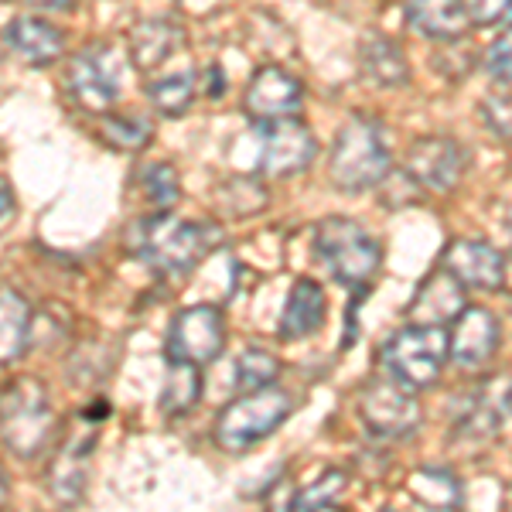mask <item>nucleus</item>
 <instances>
[{
    "instance_id": "393cba45",
    "label": "nucleus",
    "mask_w": 512,
    "mask_h": 512,
    "mask_svg": "<svg viewBox=\"0 0 512 512\" xmlns=\"http://www.w3.org/2000/svg\"><path fill=\"white\" fill-rule=\"evenodd\" d=\"M96 441V431L86 434V441H82V427L76 434H72V441L65 444L62 451V461L59 468H52V489L62 495V499H76V495L82 492V461H86L89 448H93Z\"/></svg>"
},
{
    "instance_id": "f03ea898",
    "label": "nucleus",
    "mask_w": 512,
    "mask_h": 512,
    "mask_svg": "<svg viewBox=\"0 0 512 512\" xmlns=\"http://www.w3.org/2000/svg\"><path fill=\"white\" fill-rule=\"evenodd\" d=\"M390 147H386L383 127L369 117H352L338 130L332 158H328V175L332 185L345 195H362L376 188L390 175Z\"/></svg>"
},
{
    "instance_id": "9b49d317",
    "label": "nucleus",
    "mask_w": 512,
    "mask_h": 512,
    "mask_svg": "<svg viewBox=\"0 0 512 512\" xmlns=\"http://www.w3.org/2000/svg\"><path fill=\"white\" fill-rule=\"evenodd\" d=\"M222 342H226L222 311L212 308V304H195V308L178 311L175 321H171L164 352H168V359L205 366V362L219 359Z\"/></svg>"
},
{
    "instance_id": "b1692460",
    "label": "nucleus",
    "mask_w": 512,
    "mask_h": 512,
    "mask_svg": "<svg viewBox=\"0 0 512 512\" xmlns=\"http://www.w3.org/2000/svg\"><path fill=\"white\" fill-rule=\"evenodd\" d=\"M407 489L414 492V499H420L431 509H454L461 502L458 478L451 472H444V468H420V472L410 475Z\"/></svg>"
},
{
    "instance_id": "f704fd0d",
    "label": "nucleus",
    "mask_w": 512,
    "mask_h": 512,
    "mask_svg": "<svg viewBox=\"0 0 512 512\" xmlns=\"http://www.w3.org/2000/svg\"><path fill=\"white\" fill-rule=\"evenodd\" d=\"M512 18V0H468V21L478 28H492Z\"/></svg>"
},
{
    "instance_id": "20e7f679",
    "label": "nucleus",
    "mask_w": 512,
    "mask_h": 512,
    "mask_svg": "<svg viewBox=\"0 0 512 512\" xmlns=\"http://www.w3.org/2000/svg\"><path fill=\"white\" fill-rule=\"evenodd\" d=\"M386 376L407 390H427L437 383L448 362V332L444 325H407L400 328L379 352Z\"/></svg>"
},
{
    "instance_id": "ddd939ff",
    "label": "nucleus",
    "mask_w": 512,
    "mask_h": 512,
    "mask_svg": "<svg viewBox=\"0 0 512 512\" xmlns=\"http://www.w3.org/2000/svg\"><path fill=\"white\" fill-rule=\"evenodd\" d=\"M502 328L499 318L489 308H478V304H465L458 315L451 318L448 332V359L458 369H482L485 362L499 352Z\"/></svg>"
},
{
    "instance_id": "bb28decb",
    "label": "nucleus",
    "mask_w": 512,
    "mask_h": 512,
    "mask_svg": "<svg viewBox=\"0 0 512 512\" xmlns=\"http://www.w3.org/2000/svg\"><path fill=\"white\" fill-rule=\"evenodd\" d=\"M345 489H349V475L338 472V468H328L318 482H311L308 489H301L291 499V509L301 512H315V509H335L342 502Z\"/></svg>"
},
{
    "instance_id": "1a4fd4ad",
    "label": "nucleus",
    "mask_w": 512,
    "mask_h": 512,
    "mask_svg": "<svg viewBox=\"0 0 512 512\" xmlns=\"http://www.w3.org/2000/svg\"><path fill=\"white\" fill-rule=\"evenodd\" d=\"M256 137H260L256 168L267 178H291L297 171L308 168L318 154L315 134L294 117L256 123Z\"/></svg>"
},
{
    "instance_id": "423d86ee",
    "label": "nucleus",
    "mask_w": 512,
    "mask_h": 512,
    "mask_svg": "<svg viewBox=\"0 0 512 512\" xmlns=\"http://www.w3.org/2000/svg\"><path fill=\"white\" fill-rule=\"evenodd\" d=\"M52 407L38 379H14L0 393V441L21 458H35L52 437Z\"/></svg>"
},
{
    "instance_id": "4be33fe9",
    "label": "nucleus",
    "mask_w": 512,
    "mask_h": 512,
    "mask_svg": "<svg viewBox=\"0 0 512 512\" xmlns=\"http://www.w3.org/2000/svg\"><path fill=\"white\" fill-rule=\"evenodd\" d=\"M362 72L376 82V86H403L410 79L407 55L393 45L390 38H369L362 45Z\"/></svg>"
},
{
    "instance_id": "ea45409f",
    "label": "nucleus",
    "mask_w": 512,
    "mask_h": 512,
    "mask_svg": "<svg viewBox=\"0 0 512 512\" xmlns=\"http://www.w3.org/2000/svg\"><path fill=\"white\" fill-rule=\"evenodd\" d=\"M7 499V475H4V468H0V502Z\"/></svg>"
},
{
    "instance_id": "4468645a",
    "label": "nucleus",
    "mask_w": 512,
    "mask_h": 512,
    "mask_svg": "<svg viewBox=\"0 0 512 512\" xmlns=\"http://www.w3.org/2000/svg\"><path fill=\"white\" fill-rule=\"evenodd\" d=\"M441 267L472 291H502L506 287V256L485 239H451L441 256Z\"/></svg>"
},
{
    "instance_id": "39448f33",
    "label": "nucleus",
    "mask_w": 512,
    "mask_h": 512,
    "mask_svg": "<svg viewBox=\"0 0 512 512\" xmlns=\"http://www.w3.org/2000/svg\"><path fill=\"white\" fill-rule=\"evenodd\" d=\"M294 414L291 393L274 390V386H263V390H250L239 400L229 403L216 420V441L222 451L239 454L253 444H260L263 437H270Z\"/></svg>"
},
{
    "instance_id": "72a5a7b5",
    "label": "nucleus",
    "mask_w": 512,
    "mask_h": 512,
    "mask_svg": "<svg viewBox=\"0 0 512 512\" xmlns=\"http://www.w3.org/2000/svg\"><path fill=\"white\" fill-rule=\"evenodd\" d=\"M485 72L499 86H512V28L495 38L492 48L485 52Z\"/></svg>"
},
{
    "instance_id": "0eeeda50",
    "label": "nucleus",
    "mask_w": 512,
    "mask_h": 512,
    "mask_svg": "<svg viewBox=\"0 0 512 512\" xmlns=\"http://www.w3.org/2000/svg\"><path fill=\"white\" fill-rule=\"evenodd\" d=\"M359 420L379 441H403L420 427L424 410L414 390H407L396 379H369L359 390Z\"/></svg>"
},
{
    "instance_id": "2eb2a0df",
    "label": "nucleus",
    "mask_w": 512,
    "mask_h": 512,
    "mask_svg": "<svg viewBox=\"0 0 512 512\" xmlns=\"http://www.w3.org/2000/svg\"><path fill=\"white\" fill-rule=\"evenodd\" d=\"M304 99V86L297 82L291 72L277 69V65H267L250 79L243 96V113L253 123L263 120H280V117H294L301 110Z\"/></svg>"
},
{
    "instance_id": "4c0bfd02",
    "label": "nucleus",
    "mask_w": 512,
    "mask_h": 512,
    "mask_svg": "<svg viewBox=\"0 0 512 512\" xmlns=\"http://www.w3.org/2000/svg\"><path fill=\"white\" fill-rule=\"evenodd\" d=\"M11 216H14V195H11V188H7V181H0V226Z\"/></svg>"
},
{
    "instance_id": "e433bc0d",
    "label": "nucleus",
    "mask_w": 512,
    "mask_h": 512,
    "mask_svg": "<svg viewBox=\"0 0 512 512\" xmlns=\"http://www.w3.org/2000/svg\"><path fill=\"white\" fill-rule=\"evenodd\" d=\"M205 79H209V86H205V96H209V99H219V96H222V89H226V79H222V69H219V65H209V69H205Z\"/></svg>"
},
{
    "instance_id": "cd10ccee",
    "label": "nucleus",
    "mask_w": 512,
    "mask_h": 512,
    "mask_svg": "<svg viewBox=\"0 0 512 512\" xmlns=\"http://www.w3.org/2000/svg\"><path fill=\"white\" fill-rule=\"evenodd\" d=\"M280 362L270 352L263 349H246L236 362V390L250 393V390H263L277 379Z\"/></svg>"
},
{
    "instance_id": "58836bf2",
    "label": "nucleus",
    "mask_w": 512,
    "mask_h": 512,
    "mask_svg": "<svg viewBox=\"0 0 512 512\" xmlns=\"http://www.w3.org/2000/svg\"><path fill=\"white\" fill-rule=\"evenodd\" d=\"M28 4H35V7H48V11H62V7H69L72 0H28Z\"/></svg>"
},
{
    "instance_id": "f3484780",
    "label": "nucleus",
    "mask_w": 512,
    "mask_h": 512,
    "mask_svg": "<svg viewBox=\"0 0 512 512\" xmlns=\"http://www.w3.org/2000/svg\"><path fill=\"white\" fill-rule=\"evenodd\" d=\"M4 45L28 65H52L65 52V35L41 18H14L4 28Z\"/></svg>"
},
{
    "instance_id": "c756f323",
    "label": "nucleus",
    "mask_w": 512,
    "mask_h": 512,
    "mask_svg": "<svg viewBox=\"0 0 512 512\" xmlns=\"http://www.w3.org/2000/svg\"><path fill=\"white\" fill-rule=\"evenodd\" d=\"M144 195L158 212H171V205H175L181 195L178 171L171 168V164H151V168L144 171Z\"/></svg>"
},
{
    "instance_id": "c85d7f7f",
    "label": "nucleus",
    "mask_w": 512,
    "mask_h": 512,
    "mask_svg": "<svg viewBox=\"0 0 512 512\" xmlns=\"http://www.w3.org/2000/svg\"><path fill=\"white\" fill-rule=\"evenodd\" d=\"M219 202L226 205L233 216H253L267 205V188L253 178H233L226 188L219 192Z\"/></svg>"
},
{
    "instance_id": "c9c22d12",
    "label": "nucleus",
    "mask_w": 512,
    "mask_h": 512,
    "mask_svg": "<svg viewBox=\"0 0 512 512\" xmlns=\"http://www.w3.org/2000/svg\"><path fill=\"white\" fill-rule=\"evenodd\" d=\"M229 4H236V0H178V7L188 18H209V14H216Z\"/></svg>"
},
{
    "instance_id": "a878e982",
    "label": "nucleus",
    "mask_w": 512,
    "mask_h": 512,
    "mask_svg": "<svg viewBox=\"0 0 512 512\" xmlns=\"http://www.w3.org/2000/svg\"><path fill=\"white\" fill-rule=\"evenodd\" d=\"M195 99V76L192 69H181L175 76H164L151 86V103L164 117H181Z\"/></svg>"
},
{
    "instance_id": "473e14b6",
    "label": "nucleus",
    "mask_w": 512,
    "mask_h": 512,
    "mask_svg": "<svg viewBox=\"0 0 512 512\" xmlns=\"http://www.w3.org/2000/svg\"><path fill=\"white\" fill-rule=\"evenodd\" d=\"M478 117H482L485 130H489L492 137L512 140V96L509 93L482 99V106H478Z\"/></svg>"
},
{
    "instance_id": "6e6552de",
    "label": "nucleus",
    "mask_w": 512,
    "mask_h": 512,
    "mask_svg": "<svg viewBox=\"0 0 512 512\" xmlns=\"http://www.w3.org/2000/svg\"><path fill=\"white\" fill-rule=\"evenodd\" d=\"M512 417V376H485L454 400L451 427L458 441H489Z\"/></svg>"
},
{
    "instance_id": "a19ab883",
    "label": "nucleus",
    "mask_w": 512,
    "mask_h": 512,
    "mask_svg": "<svg viewBox=\"0 0 512 512\" xmlns=\"http://www.w3.org/2000/svg\"><path fill=\"white\" fill-rule=\"evenodd\" d=\"M506 229H509V239H512V212H509V219H506Z\"/></svg>"
},
{
    "instance_id": "f257e3e1",
    "label": "nucleus",
    "mask_w": 512,
    "mask_h": 512,
    "mask_svg": "<svg viewBox=\"0 0 512 512\" xmlns=\"http://www.w3.org/2000/svg\"><path fill=\"white\" fill-rule=\"evenodd\" d=\"M222 229L216 222H185L171 212H158L151 219H140L130 229V250L140 260L151 263L158 274H188L219 246Z\"/></svg>"
},
{
    "instance_id": "aec40b11",
    "label": "nucleus",
    "mask_w": 512,
    "mask_h": 512,
    "mask_svg": "<svg viewBox=\"0 0 512 512\" xmlns=\"http://www.w3.org/2000/svg\"><path fill=\"white\" fill-rule=\"evenodd\" d=\"M181 41H185V31H181L175 21H164V18L140 21L137 28L130 31V55H134L137 69L151 72L178 52Z\"/></svg>"
},
{
    "instance_id": "7c9ffc66",
    "label": "nucleus",
    "mask_w": 512,
    "mask_h": 512,
    "mask_svg": "<svg viewBox=\"0 0 512 512\" xmlns=\"http://www.w3.org/2000/svg\"><path fill=\"white\" fill-rule=\"evenodd\" d=\"M103 137L110 140V147L117 151H127L134 154L140 147L151 140V127L144 120H130V117H106L103 123Z\"/></svg>"
},
{
    "instance_id": "5701e85b",
    "label": "nucleus",
    "mask_w": 512,
    "mask_h": 512,
    "mask_svg": "<svg viewBox=\"0 0 512 512\" xmlns=\"http://www.w3.org/2000/svg\"><path fill=\"white\" fill-rule=\"evenodd\" d=\"M202 393V376H198L195 362H178L171 359L168 376H164V390H161V410L168 417H181L198 403Z\"/></svg>"
},
{
    "instance_id": "9d476101",
    "label": "nucleus",
    "mask_w": 512,
    "mask_h": 512,
    "mask_svg": "<svg viewBox=\"0 0 512 512\" xmlns=\"http://www.w3.org/2000/svg\"><path fill=\"white\" fill-rule=\"evenodd\" d=\"M403 171L424 188L427 195H448L461 185L468 171V151L454 137H417L407 147Z\"/></svg>"
},
{
    "instance_id": "dca6fc26",
    "label": "nucleus",
    "mask_w": 512,
    "mask_h": 512,
    "mask_svg": "<svg viewBox=\"0 0 512 512\" xmlns=\"http://www.w3.org/2000/svg\"><path fill=\"white\" fill-rule=\"evenodd\" d=\"M465 284H458L448 270L437 267L420 280L414 301L407 304L410 325H444L465 308Z\"/></svg>"
},
{
    "instance_id": "7ed1b4c3",
    "label": "nucleus",
    "mask_w": 512,
    "mask_h": 512,
    "mask_svg": "<svg viewBox=\"0 0 512 512\" xmlns=\"http://www.w3.org/2000/svg\"><path fill=\"white\" fill-rule=\"evenodd\" d=\"M315 253L321 267L332 274L338 284L345 287H366L373 274L383 263V250L373 236L362 226H355L352 219H325L315 229Z\"/></svg>"
},
{
    "instance_id": "2f4dec72",
    "label": "nucleus",
    "mask_w": 512,
    "mask_h": 512,
    "mask_svg": "<svg viewBox=\"0 0 512 512\" xmlns=\"http://www.w3.org/2000/svg\"><path fill=\"white\" fill-rule=\"evenodd\" d=\"M379 185H383V192H379V198H383V202L390 205L393 212H396V209H410V205H417V202H424V198H427L424 188H420L417 181L410 178L403 168H400V171H390V175L379 181Z\"/></svg>"
},
{
    "instance_id": "a211bd4d",
    "label": "nucleus",
    "mask_w": 512,
    "mask_h": 512,
    "mask_svg": "<svg viewBox=\"0 0 512 512\" xmlns=\"http://www.w3.org/2000/svg\"><path fill=\"white\" fill-rule=\"evenodd\" d=\"M407 24L431 41H458L468 31L465 0H407Z\"/></svg>"
},
{
    "instance_id": "412c9836",
    "label": "nucleus",
    "mask_w": 512,
    "mask_h": 512,
    "mask_svg": "<svg viewBox=\"0 0 512 512\" xmlns=\"http://www.w3.org/2000/svg\"><path fill=\"white\" fill-rule=\"evenodd\" d=\"M31 308L21 294L0 291V366L14 362L28 345Z\"/></svg>"
},
{
    "instance_id": "6ab92c4d",
    "label": "nucleus",
    "mask_w": 512,
    "mask_h": 512,
    "mask_svg": "<svg viewBox=\"0 0 512 512\" xmlns=\"http://www.w3.org/2000/svg\"><path fill=\"white\" fill-rule=\"evenodd\" d=\"M325 311H328V301H325V291L315 280L301 277L297 284L291 287L287 294V304H284V315H280V335L284 338H308L315 335L321 325H325Z\"/></svg>"
},
{
    "instance_id": "f8f14e48",
    "label": "nucleus",
    "mask_w": 512,
    "mask_h": 512,
    "mask_svg": "<svg viewBox=\"0 0 512 512\" xmlns=\"http://www.w3.org/2000/svg\"><path fill=\"white\" fill-rule=\"evenodd\" d=\"M69 96L89 113H110L120 93L117 59L110 48L93 45L69 62Z\"/></svg>"
}]
</instances>
